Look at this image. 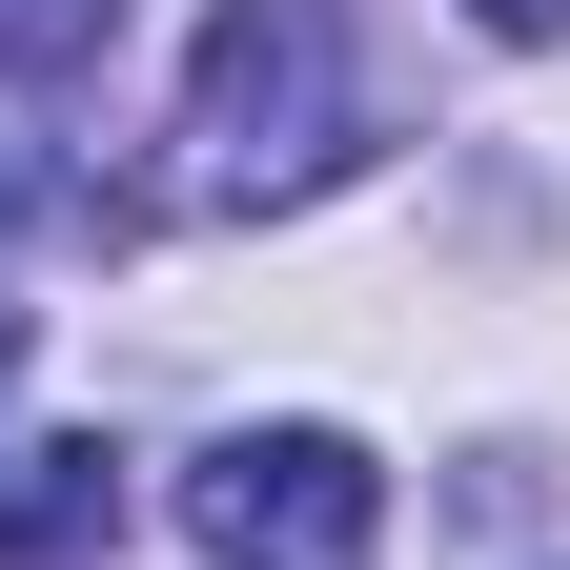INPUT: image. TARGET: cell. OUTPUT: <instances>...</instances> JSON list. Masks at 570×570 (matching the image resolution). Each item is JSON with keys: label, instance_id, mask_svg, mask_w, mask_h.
Listing matches in <instances>:
<instances>
[{"label": "cell", "instance_id": "obj_5", "mask_svg": "<svg viewBox=\"0 0 570 570\" xmlns=\"http://www.w3.org/2000/svg\"><path fill=\"white\" fill-rule=\"evenodd\" d=\"M469 21H489V41H570V0H469Z\"/></svg>", "mask_w": 570, "mask_h": 570}, {"label": "cell", "instance_id": "obj_3", "mask_svg": "<svg viewBox=\"0 0 570 570\" xmlns=\"http://www.w3.org/2000/svg\"><path fill=\"white\" fill-rule=\"evenodd\" d=\"M122 530V449H0V550H102Z\"/></svg>", "mask_w": 570, "mask_h": 570}, {"label": "cell", "instance_id": "obj_4", "mask_svg": "<svg viewBox=\"0 0 570 570\" xmlns=\"http://www.w3.org/2000/svg\"><path fill=\"white\" fill-rule=\"evenodd\" d=\"M102 41H122V0H0V82H61Z\"/></svg>", "mask_w": 570, "mask_h": 570}, {"label": "cell", "instance_id": "obj_2", "mask_svg": "<svg viewBox=\"0 0 570 570\" xmlns=\"http://www.w3.org/2000/svg\"><path fill=\"white\" fill-rule=\"evenodd\" d=\"M184 530L225 570H367L387 550V469L346 449V428H225V449L184 469Z\"/></svg>", "mask_w": 570, "mask_h": 570}, {"label": "cell", "instance_id": "obj_1", "mask_svg": "<svg viewBox=\"0 0 570 570\" xmlns=\"http://www.w3.org/2000/svg\"><path fill=\"white\" fill-rule=\"evenodd\" d=\"M346 164V21L326 0H225L184 61V184L204 204H306Z\"/></svg>", "mask_w": 570, "mask_h": 570}]
</instances>
